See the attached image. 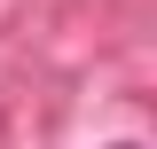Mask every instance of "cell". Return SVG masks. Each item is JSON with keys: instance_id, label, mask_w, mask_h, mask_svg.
Here are the masks:
<instances>
[{"instance_id": "cell-1", "label": "cell", "mask_w": 157, "mask_h": 149, "mask_svg": "<svg viewBox=\"0 0 157 149\" xmlns=\"http://www.w3.org/2000/svg\"><path fill=\"white\" fill-rule=\"evenodd\" d=\"M110 149H141V141H110Z\"/></svg>"}]
</instances>
